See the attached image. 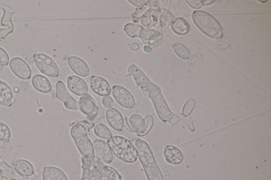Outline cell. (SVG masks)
Here are the masks:
<instances>
[{
    "label": "cell",
    "mask_w": 271,
    "mask_h": 180,
    "mask_svg": "<svg viewBox=\"0 0 271 180\" xmlns=\"http://www.w3.org/2000/svg\"><path fill=\"white\" fill-rule=\"evenodd\" d=\"M134 146L147 179L164 180L162 171L148 143L141 139H137L135 141Z\"/></svg>",
    "instance_id": "cell-1"
},
{
    "label": "cell",
    "mask_w": 271,
    "mask_h": 180,
    "mask_svg": "<svg viewBox=\"0 0 271 180\" xmlns=\"http://www.w3.org/2000/svg\"><path fill=\"white\" fill-rule=\"evenodd\" d=\"M106 143L112 153L122 161L134 163L138 160L134 145L128 139L120 135H114L108 139Z\"/></svg>",
    "instance_id": "cell-2"
},
{
    "label": "cell",
    "mask_w": 271,
    "mask_h": 180,
    "mask_svg": "<svg viewBox=\"0 0 271 180\" xmlns=\"http://www.w3.org/2000/svg\"><path fill=\"white\" fill-rule=\"evenodd\" d=\"M192 19L197 28L209 38L218 40L223 37V30L220 23L207 12H193Z\"/></svg>",
    "instance_id": "cell-3"
},
{
    "label": "cell",
    "mask_w": 271,
    "mask_h": 180,
    "mask_svg": "<svg viewBox=\"0 0 271 180\" xmlns=\"http://www.w3.org/2000/svg\"><path fill=\"white\" fill-rule=\"evenodd\" d=\"M88 133L86 127L79 121L73 125L70 131L71 136L81 156L86 158H93L95 157L94 148Z\"/></svg>",
    "instance_id": "cell-4"
},
{
    "label": "cell",
    "mask_w": 271,
    "mask_h": 180,
    "mask_svg": "<svg viewBox=\"0 0 271 180\" xmlns=\"http://www.w3.org/2000/svg\"><path fill=\"white\" fill-rule=\"evenodd\" d=\"M127 72L132 76L136 84L141 88V92L145 96L153 99L162 94L160 87L152 82L149 77L145 74L140 68L135 65L129 66Z\"/></svg>",
    "instance_id": "cell-5"
},
{
    "label": "cell",
    "mask_w": 271,
    "mask_h": 180,
    "mask_svg": "<svg viewBox=\"0 0 271 180\" xmlns=\"http://www.w3.org/2000/svg\"><path fill=\"white\" fill-rule=\"evenodd\" d=\"M33 58H34L35 65L41 73L51 78H57L59 76V66L47 54H35Z\"/></svg>",
    "instance_id": "cell-6"
},
{
    "label": "cell",
    "mask_w": 271,
    "mask_h": 180,
    "mask_svg": "<svg viewBox=\"0 0 271 180\" xmlns=\"http://www.w3.org/2000/svg\"><path fill=\"white\" fill-rule=\"evenodd\" d=\"M82 177L81 180H99L102 167L105 163L97 158H81Z\"/></svg>",
    "instance_id": "cell-7"
},
{
    "label": "cell",
    "mask_w": 271,
    "mask_h": 180,
    "mask_svg": "<svg viewBox=\"0 0 271 180\" xmlns=\"http://www.w3.org/2000/svg\"><path fill=\"white\" fill-rule=\"evenodd\" d=\"M79 108L87 116L89 121L94 122L98 116V108L96 100L90 94H85L79 98Z\"/></svg>",
    "instance_id": "cell-8"
},
{
    "label": "cell",
    "mask_w": 271,
    "mask_h": 180,
    "mask_svg": "<svg viewBox=\"0 0 271 180\" xmlns=\"http://www.w3.org/2000/svg\"><path fill=\"white\" fill-rule=\"evenodd\" d=\"M113 96L116 102L122 107L131 109L136 106L134 97L131 93L124 87L114 86L113 87Z\"/></svg>",
    "instance_id": "cell-9"
},
{
    "label": "cell",
    "mask_w": 271,
    "mask_h": 180,
    "mask_svg": "<svg viewBox=\"0 0 271 180\" xmlns=\"http://www.w3.org/2000/svg\"><path fill=\"white\" fill-rule=\"evenodd\" d=\"M56 97L59 101L63 102L67 109L79 110V102L69 94L65 84L62 81H57L55 86Z\"/></svg>",
    "instance_id": "cell-10"
},
{
    "label": "cell",
    "mask_w": 271,
    "mask_h": 180,
    "mask_svg": "<svg viewBox=\"0 0 271 180\" xmlns=\"http://www.w3.org/2000/svg\"><path fill=\"white\" fill-rule=\"evenodd\" d=\"M9 65L12 72L18 78L28 80L32 77V69L28 64L21 58H13L10 61Z\"/></svg>",
    "instance_id": "cell-11"
},
{
    "label": "cell",
    "mask_w": 271,
    "mask_h": 180,
    "mask_svg": "<svg viewBox=\"0 0 271 180\" xmlns=\"http://www.w3.org/2000/svg\"><path fill=\"white\" fill-rule=\"evenodd\" d=\"M95 157L104 163L109 164L113 160V154L107 143L102 139H96L92 142Z\"/></svg>",
    "instance_id": "cell-12"
},
{
    "label": "cell",
    "mask_w": 271,
    "mask_h": 180,
    "mask_svg": "<svg viewBox=\"0 0 271 180\" xmlns=\"http://www.w3.org/2000/svg\"><path fill=\"white\" fill-rule=\"evenodd\" d=\"M139 38L145 45L152 48L158 47L163 42L162 32L152 28L143 29Z\"/></svg>",
    "instance_id": "cell-13"
},
{
    "label": "cell",
    "mask_w": 271,
    "mask_h": 180,
    "mask_svg": "<svg viewBox=\"0 0 271 180\" xmlns=\"http://www.w3.org/2000/svg\"><path fill=\"white\" fill-rule=\"evenodd\" d=\"M157 114L163 122H170L173 119L174 114L170 110L164 95L161 94L152 99Z\"/></svg>",
    "instance_id": "cell-14"
},
{
    "label": "cell",
    "mask_w": 271,
    "mask_h": 180,
    "mask_svg": "<svg viewBox=\"0 0 271 180\" xmlns=\"http://www.w3.org/2000/svg\"><path fill=\"white\" fill-rule=\"evenodd\" d=\"M91 90L100 96H108L111 94L112 89L109 83L103 77L92 75L90 79Z\"/></svg>",
    "instance_id": "cell-15"
},
{
    "label": "cell",
    "mask_w": 271,
    "mask_h": 180,
    "mask_svg": "<svg viewBox=\"0 0 271 180\" xmlns=\"http://www.w3.org/2000/svg\"><path fill=\"white\" fill-rule=\"evenodd\" d=\"M160 10V1H150V8L141 19V24L143 26L147 28L156 26L158 23Z\"/></svg>",
    "instance_id": "cell-16"
},
{
    "label": "cell",
    "mask_w": 271,
    "mask_h": 180,
    "mask_svg": "<svg viewBox=\"0 0 271 180\" xmlns=\"http://www.w3.org/2000/svg\"><path fill=\"white\" fill-rule=\"evenodd\" d=\"M67 84L69 91L76 96H82L88 94V86L86 81L76 75H71L68 77Z\"/></svg>",
    "instance_id": "cell-17"
},
{
    "label": "cell",
    "mask_w": 271,
    "mask_h": 180,
    "mask_svg": "<svg viewBox=\"0 0 271 180\" xmlns=\"http://www.w3.org/2000/svg\"><path fill=\"white\" fill-rule=\"evenodd\" d=\"M106 121L114 129L117 131H123L124 128V120L121 113L116 108H109L106 112Z\"/></svg>",
    "instance_id": "cell-18"
},
{
    "label": "cell",
    "mask_w": 271,
    "mask_h": 180,
    "mask_svg": "<svg viewBox=\"0 0 271 180\" xmlns=\"http://www.w3.org/2000/svg\"><path fill=\"white\" fill-rule=\"evenodd\" d=\"M67 63L71 70L79 76L86 77L90 74V68L86 62L80 58L71 56L68 59Z\"/></svg>",
    "instance_id": "cell-19"
},
{
    "label": "cell",
    "mask_w": 271,
    "mask_h": 180,
    "mask_svg": "<svg viewBox=\"0 0 271 180\" xmlns=\"http://www.w3.org/2000/svg\"><path fill=\"white\" fill-rule=\"evenodd\" d=\"M15 102V94L7 83L0 80V106L11 107Z\"/></svg>",
    "instance_id": "cell-20"
},
{
    "label": "cell",
    "mask_w": 271,
    "mask_h": 180,
    "mask_svg": "<svg viewBox=\"0 0 271 180\" xmlns=\"http://www.w3.org/2000/svg\"><path fill=\"white\" fill-rule=\"evenodd\" d=\"M164 158L168 163L178 165L183 161L184 155L182 151L178 147L168 145L164 148Z\"/></svg>",
    "instance_id": "cell-21"
},
{
    "label": "cell",
    "mask_w": 271,
    "mask_h": 180,
    "mask_svg": "<svg viewBox=\"0 0 271 180\" xmlns=\"http://www.w3.org/2000/svg\"><path fill=\"white\" fill-rule=\"evenodd\" d=\"M14 169L23 177H32L35 173V168L32 162L25 159H17L14 162Z\"/></svg>",
    "instance_id": "cell-22"
},
{
    "label": "cell",
    "mask_w": 271,
    "mask_h": 180,
    "mask_svg": "<svg viewBox=\"0 0 271 180\" xmlns=\"http://www.w3.org/2000/svg\"><path fill=\"white\" fill-rule=\"evenodd\" d=\"M43 180H69L65 172L54 166H47L42 171Z\"/></svg>",
    "instance_id": "cell-23"
},
{
    "label": "cell",
    "mask_w": 271,
    "mask_h": 180,
    "mask_svg": "<svg viewBox=\"0 0 271 180\" xmlns=\"http://www.w3.org/2000/svg\"><path fill=\"white\" fill-rule=\"evenodd\" d=\"M32 83L37 91L44 94L52 92V87L50 81L44 75L37 74L32 77Z\"/></svg>",
    "instance_id": "cell-24"
},
{
    "label": "cell",
    "mask_w": 271,
    "mask_h": 180,
    "mask_svg": "<svg viewBox=\"0 0 271 180\" xmlns=\"http://www.w3.org/2000/svg\"><path fill=\"white\" fill-rule=\"evenodd\" d=\"M129 125L131 130L143 135L146 131V121L142 115L139 114H133L129 119Z\"/></svg>",
    "instance_id": "cell-25"
},
{
    "label": "cell",
    "mask_w": 271,
    "mask_h": 180,
    "mask_svg": "<svg viewBox=\"0 0 271 180\" xmlns=\"http://www.w3.org/2000/svg\"><path fill=\"white\" fill-rule=\"evenodd\" d=\"M171 28L174 33L179 36H185L189 34L191 27L186 19L183 17L174 18L171 23Z\"/></svg>",
    "instance_id": "cell-26"
},
{
    "label": "cell",
    "mask_w": 271,
    "mask_h": 180,
    "mask_svg": "<svg viewBox=\"0 0 271 180\" xmlns=\"http://www.w3.org/2000/svg\"><path fill=\"white\" fill-rule=\"evenodd\" d=\"M0 173L2 175L11 180H30L29 177H23L17 173L15 169L5 161L0 162Z\"/></svg>",
    "instance_id": "cell-27"
},
{
    "label": "cell",
    "mask_w": 271,
    "mask_h": 180,
    "mask_svg": "<svg viewBox=\"0 0 271 180\" xmlns=\"http://www.w3.org/2000/svg\"><path fill=\"white\" fill-rule=\"evenodd\" d=\"M99 180H123V177L115 168L105 164L101 170Z\"/></svg>",
    "instance_id": "cell-28"
},
{
    "label": "cell",
    "mask_w": 271,
    "mask_h": 180,
    "mask_svg": "<svg viewBox=\"0 0 271 180\" xmlns=\"http://www.w3.org/2000/svg\"><path fill=\"white\" fill-rule=\"evenodd\" d=\"M174 19L173 14L166 9H160L159 12L158 20L160 21L161 27H165L171 24Z\"/></svg>",
    "instance_id": "cell-29"
},
{
    "label": "cell",
    "mask_w": 271,
    "mask_h": 180,
    "mask_svg": "<svg viewBox=\"0 0 271 180\" xmlns=\"http://www.w3.org/2000/svg\"><path fill=\"white\" fill-rule=\"evenodd\" d=\"M94 133L98 137L104 140H108L113 136L111 131L103 123H100L94 126Z\"/></svg>",
    "instance_id": "cell-30"
},
{
    "label": "cell",
    "mask_w": 271,
    "mask_h": 180,
    "mask_svg": "<svg viewBox=\"0 0 271 180\" xmlns=\"http://www.w3.org/2000/svg\"><path fill=\"white\" fill-rule=\"evenodd\" d=\"M174 52L176 55L183 60H189L191 57V52L189 48L182 43H176L173 45Z\"/></svg>",
    "instance_id": "cell-31"
},
{
    "label": "cell",
    "mask_w": 271,
    "mask_h": 180,
    "mask_svg": "<svg viewBox=\"0 0 271 180\" xmlns=\"http://www.w3.org/2000/svg\"><path fill=\"white\" fill-rule=\"evenodd\" d=\"M143 27L141 25L127 23L125 25L124 32L127 36L130 38H139L140 33L143 30Z\"/></svg>",
    "instance_id": "cell-32"
},
{
    "label": "cell",
    "mask_w": 271,
    "mask_h": 180,
    "mask_svg": "<svg viewBox=\"0 0 271 180\" xmlns=\"http://www.w3.org/2000/svg\"><path fill=\"white\" fill-rule=\"evenodd\" d=\"M12 133L11 129L7 124L0 121V141L9 143L11 140Z\"/></svg>",
    "instance_id": "cell-33"
},
{
    "label": "cell",
    "mask_w": 271,
    "mask_h": 180,
    "mask_svg": "<svg viewBox=\"0 0 271 180\" xmlns=\"http://www.w3.org/2000/svg\"><path fill=\"white\" fill-rule=\"evenodd\" d=\"M149 8H150V1H146V4L144 6L136 9V11L131 15V19H132L133 22H139L145 13L148 11Z\"/></svg>",
    "instance_id": "cell-34"
},
{
    "label": "cell",
    "mask_w": 271,
    "mask_h": 180,
    "mask_svg": "<svg viewBox=\"0 0 271 180\" xmlns=\"http://www.w3.org/2000/svg\"><path fill=\"white\" fill-rule=\"evenodd\" d=\"M195 104H196V102L193 98H191L185 102L183 108V112H182L183 117H187L191 115L195 109Z\"/></svg>",
    "instance_id": "cell-35"
},
{
    "label": "cell",
    "mask_w": 271,
    "mask_h": 180,
    "mask_svg": "<svg viewBox=\"0 0 271 180\" xmlns=\"http://www.w3.org/2000/svg\"><path fill=\"white\" fill-rule=\"evenodd\" d=\"M10 63L9 54L3 48L0 47V67H7Z\"/></svg>",
    "instance_id": "cell-36"
},
{
    "label": "cell",
    "mask_w": 271,
    "mask_h": 180,
    "mask_svg": "<svg viewBox=\"0 0 271 180\" xmlns=\"http://www.w3.org/2000/svg\"><path fill=\"white\" fill-rule=\"evenodd\" d=\"M145 120L146 121V131L143 135L148 134L149 131L152 130L154 123V118L151 115H147Z\"/></svg>",
    "instance_id": "cell-37"
},
{
    "label": "cell",
    "mask_w": 271,
    "mask_h": 180,
    "mask_svg": "<svg viewBox=\"0 0 271 180\" xmlns=\"http://www.w3.org/2000/svg\"><path fill=\"white\" fill-rule=\"evenodd\" d=\"M102 103L103 104L104 107L108 108H112L114 106V100L111 96H104L102 100Z\"/></svg>",
    "instance_id": "cell-38"
},
{
    "label": "cell",
    "mask_w": 271,
    "mask_h": 180,
    "mask_svg": "<svg viewBox=\"0 0 271 180\" xmlns=\"http://www.w3.org/2000/svg\"><path fill=\"white\" fill-rule=\"evenodd\" d=\"M187 3L192 9H199L203 7L202 2L201 0H187Z\"/></svg>",
    "instance_id": "cell-39"
},
{
    "label": "cell",
    "mask_w": 271,
    "mask_h": 180,
    "mask_svg": "<svg viewBox=\"0 0 271 180\" xmlns=\"http://www.w3.org/2000/svg\"><path fill=\"white\" fill-rule=\"evenodd\" d=\"M184 121H185V123L187 124V125L188 127H189L190 130L193 132V131H195V127L194 125H193L192 118L191 117H186L185 118V119H184Z\"/></svg>",
    "instance_id": "cell-40"
},
{
    "label": "cell",
    "mask_w": 271,
    "mask_h": 180,
    "mask_svg": "<svg viewBox=\"0 0 271 180\" xmlns=\"http://www.w3.org/2000/svg\"><path fill=\"white\" fill-rule=\"evenodd\" d=\"M128 3L136 7H142L146 4L145 0H129Z\"/></svg>",
    "instance_id": "cell-41"
},
{
    "label": "cell",
    "mask_w": 271,
    "mask_h": 180,
    "mask_svg": "<svg viewBox=\"0 0 271 180\" xmlns=\"http://www.w3.org/2000/svg\"><path fill=\"white\" fill-rule=\"evenodd\" d=\"M79 122L86 127L88 132L90 131V129H92L93 127H94V122L87 121H85V120H84V121H79Z\"/></svg>",
    "instance_id": "cell-42"
},
{
    "label": "cell",
    "mask_w": 271,
    "mask_h": 180,
    "mask_svg": "<svg viewBox=\"0 0 271 180\" xmlns=\"http://www.w3.org/2000/svg\"><path fill=\"white\" fill-rule=\"evenodd\" d=\"M131 50H132L133 51H137L139 50V45L137 43H133L130 46Z\"/></svg>",
    "instance_id": "cell-43"
},
{
    "label": "cell",
    "mask_w": 271,
    "mask_h": 180,
    "mask_svg": "<svg viewBox=\"0 0 271 180\" xmlns=\"http://www.w3.org/2000/svg\"><path fill=\"white\" fill-rule=\"evenodd\" d=\"M152 48L150 46H144V51L145 52H152Z\"/></svg>",
    "instance_id": "cell-44"
},
{
    "label": "cell",
    "mask_w": 271,
    "mask_h": 180,
    "mask_svg": "<svg viewBox=\"0 0 271 180\" xmlns=\"http://www.w3.org/2000/svg\"><path fill=\"white\" fill-rule=\"evenodd\" d=\"M0 180H11V179H8V178L5 177V176L2 175L1 173H0Z\"/></svg>",
    "instance_id": "cell-45"
},
{
    "label": "cell",
    "mask_w": 271,
    "mask_h": 180,
    "mask_svg": "<svg viewBox=\"0 0 271 180\" xmlns=\"http://www.w3.org/2000/svg\"><path fill=\"white\" fill-rule=\"evenodd\" d=\"M19 91H20V89H19L18 87H15V88H14V92L15 93H18L19 92Z\"/></svg>",
    "instance_id": "cell-46"
},
{
    "label": "cell",
    "mask_w": 271,
    "mask_h": 180,
    "mask_svg": "<svg viewBox=\"0 0 271 180\" xmlns=\"http://www.w3.org/2000/svg\"><path fill=\"white\" fill-rule=\"evenodd\" d=\"M259 2H260V3H266L268 1H259Z\"/></svg>",
    "instance_id": "cell-47"
},
{
    "label": "cell",
    "mask_w": 271,
    "mask_h": 180,
    "mask_svg": "<svg viewBox=\"0 0 271 180\" xmlns=\"http://www.w3.org/2000/svg\"><path fill=\"white\" fill-rule=\"evenodd\" d=\"M1 158H2V156L1 155H0V160H1Z\"/></svg>",
    "instance_id": "cell-48"
}]
</instances>
